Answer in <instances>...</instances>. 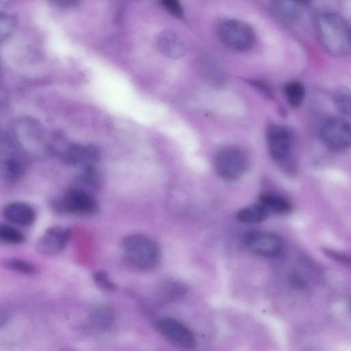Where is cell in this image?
<instances>
[{
	"label": "cell",
	"instance_id": "cell-1",
	"mask_svg": "<svg viewBox=\"0 0 351 351\" xmlns=\"http://www.w3.org/2000/svg\"><path fill=\"white\" fill-rule=\"evenodd\" d=\"M319 41L323 49L334 56L351 52V26L339 14L325 12L316 22Z\"/></svg>",
	"mask_w": 351,
	"mask_h": 351
},
{
	"label": "cell",
	"instance_id": "cell-2",
	"mask_svg": "<svg viewBox=\"0 0 351 351\" xmlns=\"http://www.w3.org/2000/svg\"><path fill=\"white\" fill-rule=\"evenodd\" d=\"M121 250L125 262L135 269L147 271L155 267L160 260L158 244L141 234L125 236L121 241Z\"/></svg>",
	"mask_w": 351,
	"mask_h": 351
},
{
	"label": "cell",
	"instance_id": "cell-3",
	"mask_svg": "<svg viewBox=\"0 0 351 351\" xmlns=\"http://www.w3.org/2000/svg\"><path fill=\"white\" fill-rule=\"evenodd\" d=\"M49 150L61 158L66 164L81 168L95 165L99 159L97 147L92 145L69 143L60 135H55Z\"/></svg>",
	"mask_w": 351,
	"mask_h": 351
},
{
	"label": "cell",
	"instance_id": "cell-4",
	"mask_svg": "<svg viewBox=\"0 0 351 351\" xmlns=\"http://www.w3.org/2000/svg\"><path fill=\"white\" fill-rule=\"evenodd\" d=\"M26 167L24 149L10 133H6L1 141L0 171L2 178L8 182H14L23 177Z\"/></svg>",
	"mask_w": 351,
	"mask_h": 351
},
{
	"label": "cell",
	"instance_id": "cell-5",
	"mask_svg": "<svg viewBox=\"0 0 351 351\" xmlns=\"http://www.w3.org/2000/svg\"><path fill=\"white\" fill-rule=\"evenodd\" d=\"M221 42L227 47L237 51H245L252 47L255 34L247 23L238 20H226L217 28Z\"/></svg>",
	"mask_w": 351,
	"mask_h": 351
},
{
	"label": "cell",
	"instance_id": "cell-6",
	"mask_svg": "<svg viewBox=\"0 0 351 351\" xmlns=\"http://www.w3.org/2000/svg\"><path fill=\"white\" fill-rule=\"evenodd\" d=\"M60 212L68 214L87 216L95 214L98 204L90 192L80 187H71L54 204Z\"/></svg>",
	"mask_w": 351,
	"mask_h": 351
},
{
	"label": "cell",
	"instance_id": "cell-7",
	"mask_svg": "<svg viewBox=\"0 0 351 351\" xmlns=\"http://www.w3.org/2000/svg\"><path fill=\"white\" fill-rule=\"evenodd\" d=\"M247 165L245 154L234 147L221 149L214 159L215 171L221 178L227 180L239 178L245 173Z\"/></svg>",
	"mask_w": 351,
	"mask_h": 351
},
{
	"label": "cell",
	"instance_id": "cell-8",
	"mask_svg": "<svg viewBox=\"0 0 351 351\" xmlns=\"http://www.w3.org/2000/svg\"><path fill=\"white\" fill-rule=\"evenodd\" d=\"M321 136L329 149H346L351 147V123L342 117L329 118L322 126Z\"/></svg>",
	"mask_w": 351,
	"mask_h": 351
},
{
	"label": "cell",
	"instance_id": "cell-9",
	"mask_svg": "<svg viewBox=\"0 0 351 351\" xmlns=\"http://www.w3.org/2000/svg\"><path fill=\"white\" fill-rule=\"evenodd\" d=\"M245 246L252 253L268 258L276 257L283 250L284 243L277 234L263 230H253L243 237Z\"/></svg>",
	"mask_w": 351,
	"mask_h": 351
},
{
	"label": "cell",
	"instance_id": "cell-10",
	"mask_svg": "<svg viewBox=\"0 0 351 351\" xmlns=\"http://www.w3.org/2000/svg\"><path fill=\"white\" fill-rule=\"evenodd\" d=\"M266 141L274 160L281 164L285 162L291 151V138L289 131L282 125L271 124L267 129Z\"/></svg>",
	"mask_w": 351,
	"mask_h": 351
},
{
	"label": "cell",
	"instance_id": "cell-11",
	"mask_svg": "<svg viewBox=\"0 0 351 351\" xmlns=\"http://www.w3.org/2000/svg\"><path fill=\"white\" fill-rule=\"evenodd\" d=\"M163 335L173 344L182 348H191L195 344L192 331L183 323L172 317H164L158 322Z\"/></svg>",
	"mask_w": 351,
	"mask_h": 351
},
{
	"label": "cell",
	"instance_id": "cell-12",
	"mask_svg": "<svg viewBox=\"0 0 351 351\" xmlns=\"http://www.w3.org/2000/svg\"><path fill=\"white\" fill-rule=\"evenodd\" d=\"M71 236L67 228L52 226L47 228L37 241L36 248L41 254L54 255L66 245Z\"/></svg>",
	"mask_w": 351,
	"mask_h": 351
},
{
	"label": "cell",
	"instance_id": "cell-13",
	"mask_svg": "<svg viewBox=\"0 0 351 351\" xmlns=\"http://www.w3.org/2000/svg\"><path fill=\"white\" fill-rule=\"evenodd\" d=\"M2 213L8 221L21 226H29L36 219L34 210L23 202H14L8 204L3 208Z\"/></svg>",
	"mask_w": 351,
	"mask_h": 351
},
{
	"label": "cell",
	"instance_id": "cell-14",
	"mask_svg": "<svg viewBox=\"0 0 351 351\" xmlns=\"http://www.w3.org/2000/svg\"><path fill=\"white\" fill-rule=\"evenodd\" d=\"M158 45L165 56L177 58L182 56L186 51V45L182 37L174 30H166L158 36Z\"/></svg>",
	"mask_w": 351,
	"mask_h": 351
},
{
	"label": "cell",
	"instance_id": "cell-15",
	"mask_svg": "<svg viewBox=\"0 0 351 351\" xmlns=\"http://www.w3.org/2000/svg\"><path fill=\"white\" fill-rule=\"evenodd\" d=\"M271 8L274 13L283 20L295 21L302 14V3L293 1H276L272 2Z\"/></svg>",
	"mask_w": 351,
	"mask_h": 351
},
{
	"label": "cell",
	"instance_id": "cell-16",
	"mask_svg": "<svg viewBox=\"0 0 351 351\" xmlns=\"http://www.w3.org/2000/svg\"><path fill=\"white\" fill-rule=\"evenodd\" d=\"M259 204L267 211L276 214H287L291 210V204L285 197L274 193H263L259 197Z\"/></svg>",
	"mask_w": 351,
	"mask_h": 351
},
{
	"label": "cell",
	"instance_id": "cell-17",
	"mask_svg": "<svg viewBox=\"0 0 351 351\" xmlns=\"http://www.w3.org/2000/svg\"><path fill=\"white\" fill-rule=\"evenodd\" d=\"M268 214L267 210L258 203L242 208L237 212L236 217L243 223H256L264 221Z\"/></svg>",
	"mask_w": 351,
	"mask_h": 351
},
{
	"label": "cell",
	"instance_id": "cell-18",
	"mask_svg": "<svg viewBox=\"0 0 351 351\" xmlns=\"http://www.w3.org/2000/svg\"><path fill=\"white\" fill-rule=\"evenodd\" d=\"M284 93L288 104L293 108H297L305 97V87L299 81H291L285 85Z\"/></svg>",
	"mask_w": 351,
	"mask_h": 351
},
{
	"label": "cell",
	"instance_id": "cell-19",
	"mask_svg": "<svg viewBox=\"0 0 351 351\" xmlns=\"http://www.w3.org/2000/svg\"><path fill=\"white\" fill-rule=\"evenodd\" d=\"M77 180L84 186L97 189L101 183V177L95 165H90L80 169Z\"/></svg>",
	"mask_w": 351,
	"mask_h": 351
},
{
	"label": "cell",
	"instance_id": "cell-20",
	"mask_svg": "<svg viewBox=\"0 0 351 351\" xmlns=\"http://www.w3.org/2000/svg\"><path fill=\"white\" fill-rule=\"evenodd\" d=\"M333 101L336 108L342 114L351 118V89H338L334 93Z\"/></svg>",
	"mask_w": 351,
	"mask_h": 351
},
{
	"label": "cell",
	"instance_id": "cell-21",
	"mask_svg": "<svg viewBox=\"0 0 351 351\" xmlns=\"http://www.w3.org/2000/svg\"><path fill=\"white\" fill-rule=\"evenodd\" d=\"M0 240L6 244L19 245L24 243L25 237L19 229L6 223H1Z\"/></svg>",
	"mask_w": 351,
	"mask_h": 351
},
{
	"label": "cell",
	"instance_id": "cell-22",
	"mask_svg": "<svg viewBox=\"0 0 351 351\" xmlns=\"http://www.w3.org/2000/svg\"><path fill=\"white\" fill-rule=\"evenodd\" d=\"M14 16L7 10H0V37L1 41L8 38L15 26Z\"/></svg>",
	"mask_w": 351,
	"mask_h": 351
},
{
	"label": "cell",
	"instance_id": "cell-23",
	"mask_svg": "<svg viewBox=\"0 0 351 351\" xmlns=\"http://www.w3.org/2000/svg\"><path fill=\"white\" fill-rule=\"evenodd\" d=\"M4 265L10 269L25 274H32L36 271L34 265L19 258H9L5 261Z\"/></svg>",
	"mask_w": 351,
	"mask_h": 351
},
{
	"label": "cell",
	"instance_id": "cell-24",
	"mask_svg": "<svg viewBox=\"0 0 351 351\" xmlns=\"http://www.w3.org/2000/svg\"><path fill=\"white\" fill-rule=\"evenodd\" d=\"M92 319L97 326L107 328L112 324L113 315L111 311L108 308H98L93 312Z\"/></svg>",
	"mask_w": 351,
	"mask_h": 351
},
{
	"label": "cell",
	"instance_id": "cell-25",
	"mask_svg": "<svg viewBox=\"0 0 351 351\" xmlns=\"http://www.w3.org/2000/svg\"><path fill=\"white\" fill-rule=\"evenodd\" d=\"M203 72L211 81L215 83L223 82L224 76L217 65L208 60H204L202 64Z\"/></svg>",
	"mask_w": 351,
	"mask_h": 351
},
{
	"label": "cell",
	"instance_id": "cell-26",
	"mask_svg": "<svg viewBox=\"0 0 351 351\" xmlns=\"http://www.w3.org/2000/svg\"><path fill=\"white\" fill-rule=\"evenodd\" d=\"M95 284L102 289L113 291L116 289L115 285L110 280L108 275L104 271H97L93 275Z\"/></svg>",
	"mask_w": 351,
	"mask_h": 351
},
{
	"label": "cell",
	"instance_id": "cell-27",
	"mask_svg": "<svg viewBox=\"0 0 351 351\" xmlns=\"http://www.w3.org/2000/svg\"><path fill=\"white\" fill-rule=\"evenodd\" d=\"M161 5L171 15L176 18L183 16V9L180 3L176 0L161 1Z\"/></svg>",
	"mask_w": 351,
	"mask_h": 351
},
{
	"label": "cell",
	"instance_id": "cell-28",
	"mask_svg": "<svg viewBox=\"0 0 351 351\" xmlns=\"http://www.w3.org/2000/svg\"><path fill=\"white\" fill-rule=\"evenodd\" d=\"M249 82L250 84L256 87V88H257L265 96L267 97H271L272 96V91L269 86L265 82L255 80H250Z\"/></svg>",
	"mask_w": 351,
	"mask_h": 351
},
{
	"label": "cell",
	"instance_id": "cell-29",
	"mask_svg": "<svg viewBox=\"0 0 351 351\" xmlns=\"http://www.w3.org/2000/svg\"><path fill=\"white\" fill-rule=\"evenodd\" d=\"M349 307H350V311H351V300H350V302Z\"/></svg>",
	"mask_w": 351,
	"mask_h": 351
}]
</instances>
